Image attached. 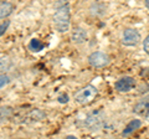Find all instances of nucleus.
Segmentation results:
<instances>
[{"label": "nucleus", "instance_id": "obj_1", "mask_svg": "<svg viewBox=\"0 0 149 139\" xmlns=\"http://www.w3.org/2000/svg\"><path fill=\"white\" fill-rule=\"evenodd\" d=\"M70 22H71V13H70V5L66 3L56 9L54 14V25L57 31L66 32L70 29Z\"/></svg>", "mask_w": 149, "mask_h": 139}, {"label": "nucleus", "instance_id": "obj_2", "mask_svg": "<svg viewBox=\"0 0 149 139\" xmlns=\"http://www.w3.org/2000/svg\"><path fill=\"white\" fill-rule=\"evenodd\" d=\"M97 95H98V91H97L96 87L92 85H87L74 93V101L82 106H86L92 103L97 97Z\"/></svg>", "mask_w": 149, "mask_h": 139}, {"label": "nucleus", "instance_id": "obj_3", "mask_svg": "<svg viewBox=\"0 0 149 139\" xmlns=\"http://www.w3.org/2000/svg\"><path fill=\"white\" fill-rule=\"evenodd\" d=\"M109 62H111V57L108 56V54L103 52V51H96V52H92L88 56V63L92 67H97V68L106 67Z\"/></svg>", "mask_w": 149, "mask_h": 139}, {"label": "nucleus", "instance_id": "obj_4", "mask_svg": "<svg viewBox=\"0 0 149 139\" xmlns=\"http://www.w3.org/2000/svg\"><path fill=\"white\" fill-rule=\"evenodd\" d=\"M103 122H104V115L102 112H100V111H97V112L90 114L88 117L86 118L85 120V126L87 128L90 129H98L101 128L102 126H103Z\"/></svg>", "mask_w": 149, "mask_h": 139}, {"label": "nucleus", "instance_id": "obj_5", "mask_svg": "<svg viewBox=\"0 0 149 139\" xmlns=\"http://www.w3.org/2000/svg\"><path fill=\"white\" fill-rule=\"evenodd\" d=\"M136 87V80L130 76H124L114 83V88L118 92H129Z\"/></svg>", "mask_w": 149, "mask_h": 139}, {"label": "nucleus", "instance_id": "obj_6", "mask_svg": "<svg viewBox=\"0 0 149 139\" xmlns=\"http://www.w3.org/2000/svg\"><path fill=\"white\" fill-rule=\"evenodd\" d=\"M141 41V35L134 29H125L122 35V42L127 46H136Z\"/></svg>", "mask_w": 149, "mask_h": 139}, {"label": "nucleus", "instance_id": "obj_7", "mask_svg": "<svg viewBox=\"0 0 149 139\" xmlns=\"http://www.w3.org/2000/svg\"><path fill=\"white\" fill-rule=\"evenodd\" d=\"M71 40L74 44H83L87 40V31L82 27H74L71 32Z\"/></svg>", "mask_w": 149, "mask_h": 139}, {"label": "nucleus", "instance_id": "obj_8", "mask_svg": "<svg viewBox=\"0 0 149 139\" xmlns=\"http://www.w3.org/2000/svg\"><path fill=\"white\" fill-rule=\"evenodd\" d=\"M148 108H149V96L146 97V98H143L142 101H139L138 103L134 106L133 112L139 114V115H144L146 112L148 111Z\"/></svg>", "mask_w": 149, "mask_h": 139}, {"label": "nucleus", "instance_id": "obj_9", "mask_svg": "<svg viewBox=\"0 0 149 139\" xmlns=\"http://www.w3.org/2000/svg\"><path fill=\"white\" fill-rule=\"evenodd\" d=\"M14 9H15V6H14V4H11V3H8V1L0 3V19L8 17L14 11Z\"/></svg>", "mask_w": 149, "mask_h": 139}, {"label": "nucleus", "instance_id": "obj_10", "mask_svg": "<svg viewBox=\"0 0 149 139\" xmlns=\"http://www.w3.org/2000/svg\"><path fill=\"white\" fill-rule=\"evenodd\" d=\"M141 127H142V122H141V120H139V119H132L127 124V127L124 128V131L122 132V136L127 137V136H129L130 133H133L134 131H137V129L141 128Z\"/></svg>", "mask_w": 149, "mask_h": 139}, {"label": "nucleus", "instance_id": "obj_11", "mask_svg": "<svg viewBox=\"0 0 149 139\" xmlns=\"http://www.w3.org/2000/svg\"><path fill=\"white\" fill-rule=\"evenodd\" d=\"M27 47H29V50L32 51V52H40L41 50H44L45 44L39 39H32L29 42V45H27Z\"/></svg>", "mask_w": 149, "mask_h": 139}, {"label": "nucleus", "instance_id": "obj_12", "mask_svg": "<svg viewBox=\"0 0 149 139\" xmlns=\"http://www.w3.org/2000/svg\"><path fill=\"white\" fill-rule=\"evenodd\" d=\"M106 6L102 3H93L91 5V13L92 15H103L106 13Z\"/></svg>", "mask_w": 149, "mask_h": 139}, {"label": "nucleus", "instance_id": "obj_13", "mask_svg": "<svg viewBox=\"0 0 149 139\" xmlns=\"http://www.w3.org/2000/svg\"><path fill=\"white\" fill-rule=\"evenodd\" d=\"M13 114V108L11 107H0V123L6 120L11 117Z\"/></svg>", "mask_w": 149, "mask_h": 139}, {"label": "nucleus", "instance_id": "obj_14", "mask_svg": "<svg viewBox=\"0 0 149 139\" xmlns=\"http://www.w3.org/2000/svg\"><path fill=\"white\" fill-rule=\"evenodd\" d=\"M10 67H11V62L9 61V60H5V58L0 60V73L8 71Z\"/></svg>", "mask_w": 149, "mask_h": 139}, {"label": "nucleus", "instance_id": "obj_15", "mask_svg": "<svg viewBox=\"0 0 149 139\" xmlns=\"http://www.w3.org/2000/svg\"><path fill=\"white\" fill-rule=\"evenodd\" d=\"M10 82V78H9L8 75H0V88H3L5 85H8V83Z\"/></svg>", "mask_w": 149, "mask_h": 139}, {"label": "nucleus", "instance_id": "obj_16", "mask_svg": "<svg viewBox=\"0 0 149 139\" xmlns=\"http://www.w3.org/2000/svg\"><path fill=\"white\" fill-rule=\"evenodd\" d=\"M9 25H10L9 21H5V22H3V24H0V36H3L4 34H5V31L9 27Z\"/></svg>", "mask_w": 149, "mask_h": 139}, {"label": "nucleus", "instance_id": "obj_17", "mask_svg": "<svg viewBox=\"0 0 149 139\" xmlns=\"http://www.w3.org/2000/svg\"><path fill=\"white\" fill-rule=\"evenodd\" d=\"M68 95H66V93H61L58 97H57V101L60 102V103H67L68 102Z\"/></svg>", "mask_w": 149, "mask_h": 139}, {"label": "nucleus", "instance_id": "obj_18", "mask_svg": "<svg viewBox=\"0 0 149 139\" xmlns=\"http://www.w3.org/2000/svg\"><path fill=\"white\" fill-rule=\"evenodd\" d=\"M143 50L149 55V35H148L147 38L144 39V41H143Z\"/></svg>", "mask_w": 149, "mask_h": 139}, {"label": "nucleus", "instance_id": "obj_19", "mask_svg": "<svg viewBox=\"0 0 149 139\" xmlns=\"http://www.w3.org/2000/svg\"><path fill=\"white\" fill-rule=\"evenodd\" d=\"M144 117H146V120H147V122H149V108H148V111L146 112V114H144Z\"/></svg>", "mask_w": 149, "mask_h": 139}, {"label": "nucleus", "instance_id": "obj_20", "mask_svg": "<svg viewBox=\"0 0 149 139\" xmlns=\"http://www.w3.org/2000/svg\"><path fill=\"white\" fill-rule=\"evenodd\" d=\"M144 5H146L147 9H149V0H146V1H144Z\"/></svg>", "mask_w": 149, "mask_h": 139}, {"label": "nucleus", "instance_id": "obj_21", "mask_svg": "<svg viewBox=\"0 0 149 139\" xmlns=\"http://www.w3.org/2000/svg\"><path fill=\"white\" fill-rule=\"evenodd\" d=\"M66 139H77V138L74 137V136H67V137H66Z\"/></svg>", "mask_w": 149, "mask_h": 139}]
</instances>
